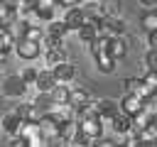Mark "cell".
I'll use <instances>...</instances> for the list:
<instances>
[{"mask_svg":"<svg viewBox=\"0 0 157 147\" xmlns=\"http://www.w3.org/2000/svg\"><path fill=\"white\" fill-rule=\"evenodd\" d=\"M78 127H81V135L91 140V145H96L103 137V118L101 115H91V118L78 120Z\"/></svg>","mask_w":157,"mask_h":147,"instance_id":"1","label":"cell"},{"mask_svg":"<svg viewBox=\"0 0 157 147\" xmlns=\"http://www.w3.org/2000/svg\"><path fill=\"white\" fill-rule=\"evenodd\" d=\"M39 49H42V42L29 39V37H17V44H15L17 56H22V59L32 61V59H37V56H39Z\"/></svg>","mask_w":157,"mask_h":147,"instance_id":"2","label":"cell"},{"mask_svg":"<svg viewBox=\"0 0 157 147\" xmlns=\"http://www.w3.org/2000/svg\"><path fill=\"white\" fill-rule=\"evenodd\" d=\"M27 86H29V83L22 78V74H17V76H7L5 83H2V93L10 96V98H22L25 91H27Z\"/></svg>","mask_w":157,"mask_h":147,"instance_id":"3","label":"cell"},{"mask_svg":"<svg viewBox=\"0 0 157 147\" xmlns=\"http://www.w3.org/2000/svg\"><path fill=\"white\" fill-rule=\"evenodd\" d=\"M64 20H66V24H69V29H71V32H78V29H81V24H86V22H88V17H86V12H83V7H81V5H76V7H66Z\"/></svg>","mask_w":157,"mask_h":147,"instance_id":"4","label":"cell"},{"mask_svg":"<svg viewBox=\"0 0 157 147\" xmlns=\"http://www.w3.org/2000/svg\"><path fill=\"white\" fill-rule=\"evenodd\" d=\"M123 86H125V93H137V96H142V98L155 96V91H152V88H147V83H145V78H142V76L125 78V81H123Z\"/></svg>","mask_w":157,"mask_h":147,"instance_id":"5","label":"cell"},{"mask_svg":"<svg viewBox=\"0 0 157 147\" xmlns=\"http://www.w3.org/2000/svg\"><path fill=\"white\" fill-rule=\"evenodd\" d=\"M96 108H98V115L103 118V123H110V120L120 113V103L113 100V98H101V100H96Z\"/></svg>","mask_w":157,"mask_h":147,"instance_id":"6","label":"cell"},{"mask_svg":"<svg viewBox=\"0 0 157 147\" xmlns=\"http://www.w3.org/2000/svg\"><path fill=\"white\" fill-rule=\"evenodd\" d=\"M142 108H145V98L137 93H125L120 100V110H125L128 115H137Z\"/></svg>","mask_w":157,"mask_h":147,"instance_id":"7","label":"cell"},{"mask_svg":"<svg viewBox=\"0 0 157 147\" xmlns=\"http://www.w3.org/2000/svg\"><path fill=\"white\" fill-rule=\"evenodd\" d=\"M15 44H17V37L12 34V29H10V27H0V59H2V61H5L7 54L15 49Z\"/></svg>","mask_w":157,"mask_h":147,"instance_id":"8","label":"cell"},{"mask_svg":"<svg viewBox=\"0 0 157 147\" xmlns=\"http://www.w3.org/2000/svg\"><path fill=\"white\" fill-rule=\"evenodd\" d=\"M56 83H59V78H56L54 69L49 66V69H42V71H39V78H37L34 88H37V91H52Z\"/></svg>","mask_w":157,"mask_h":147,"instance_id":"9","label":"cell"},{"mask_svg":"<svg viewBox=\"0 0 157 147\" xmlns=\"http://www.w3.org/2000/svg\"><path fill=\"white\" fill-rule=\"evenodd\" d=\"M22 123H25V120H22L17 113H5V115H2V130H5L10 137L22 132Z\"/></svg>","mask_w":157,"mask_h":147,"instance_id":"10","label":"cell"},{"mask_svg":"<svg viewBox=\"0 0 157 147\" xmlns=\"http://www.w3.org/2000/svg\"><path fill=\"white\" fill-rule=\"evenodd\" d=\"M110 125H113V130H115L118 135H128V132H132V115H128L125 110H120V113L110 120Z\"/></svg>","mask_w":157,"mask_h":147,"instance_id":"11","label":"cell"},{"mask_svg":"<svg viewBox=\"0 0 157 147\" xmlns=\"http://www.w3.org/2000/svg\"><path fill=\"white\" fill-rule=\"evenodd\" d=\"M86 17L91 22H103L105 20V12H103V2H96V0H88V2H81Z\"/></svg>","mask_w":157,"mask_h":147,"instance_id":"12","label":"cell"},{"mask_svg":"<svg viewBox=\"0 0 157 147\" xmlns=\"http://www.w3.org/2000/svg\"><path fill=\"white\" fill-rule=\"evenodd\" d=\"M54 74H56V78H59L61 83H71V81L76 78V69H74V64H69V61L56 64V66H54Z\"/></svg>","mask_w":157,"mask_h":147,"instance_id":"13","label":"cell"},{"mask_svg":"<svg viewBox=\"0 0 157 147\" xmlns=\"http://www.w3.org/2000/svg\"><path fill=\"white\" fill-rule=\"evenodd\" d=\"M108 51H110L115 59H123V56L128 54V42L123 39V34L110 37V42H108Z\"/></svg>","mask_w":157,"mask_h":147,"instance_id":"14","label":"cell"},{"mask_svg":"<svg viewBox=\"0 0 157 147\" xmlns=\"http://www.w3.org/2000/svg\"><path fill=\"white\" fill-rule=\"evenodd\" d=\"M76 34H78V39H81L83 44H91V42L98 37V22H91V20H88L86 24H81V29H78Z\"/></svg>","mask_w":157,"mask_h":147,"instance_id":"15","label":"cell"},{"mask_svg":"<svg viewBox=\"0 0 157 147\" xmlns=\"http://www.w3.org/2000/svg\"><path fill=\"white\" fill-rule=\"evenodd\" d=\"M115 64H118V59H115L110 51L96 56V66H98V71H103V74H113V71H115Z\"/></svg>","mask_w":157,"mask_h":147,"instance_id":"16","label":"cell"},{"mask_svg":"<svg viewBox=\"0 0 157 147\" xmlns=\"http://www.w3.org/2000/svg\"><path fill=\"white\" fill-rule=\"evenodd\" d=\"M150 123H152V113H150L147 108H142L137 115H132V132L137 135V132H140V130H145Z\"/></svg>","mask_w":157,"mask_h":147,"instance_id":"17","label":"cell"},{"mask_svg":"<svg viewBox=\"0 0 157 147\" xmlns=\"http://www.w3.org/2000/svg\"><path fill=\"white\" fill-rule=\"evenodd\" d=\"M137 140H140V145H157V123L152 120L145 130H140Z\"/></svg>","mask_w":157,"mask_h":147,"instance_id":"18","label":"cell"},{"mask_svg":"<svg viewBox=\"0 0 157 147\" xmlns=\"http://www.w3.org/2000/svg\"><path fill=\"white\" fill-rule=\"evenodd\" d=\"M44 61H47V66H56V64H61V61H66V51H64V47H56V49H47V54H44Z\"/></svg>","mask_w":157,"mask_h":147,"instance_id":"19","label":"cell"},{"mask_svg":"<svg viewBox=\"0 0 157 147\" xmlns=\"http://www.w3.org/2000/svg\"><path fill=\"white\" fill-rule=\"evenodd\" d=\"M52 96H54V103H71V88L61 81L52 88Z\"/></svg>","mask_w":157,"mask_h":147,"instance_id":"20","label":"cell"},{"mask_svg":"<svg viewBox=\"0 0 157 147\" xmlns=\"http://www.w3.org/2000/svg\"><path fill=\"white\" fill-rule=\"evenodd\" d=\"M47 24H49V29H47V34H54V37H66V34L71 32L64 17H61V20H52V22H47Z\"/></svg>","mask_w":157,"mask_h":147,"instance_id":"21","label":"cell"},{"mask_svg":"<svg viewBox=\"0 0 157 147\" xmlns=\"http://www.w3.org/2000/svg\"><path fill=\"white\" fill-rule=\"evenodd\" d=\"M108 42H110V37H96L91 44H88V49H91V56L96 59V56H101V54H105L108 51Z\"/></svg>","mask_w":157,"mask_h":147,"instance_id":"22","label":"cell"},{"mask_svg":"<svg viewBox=\"0 0 157 147\" xmlns=\"http://www.w3.org/2000/svg\"><path fill=\"white\" fill-rule=\"evenodd\" d=\"M140 24H142V29H145V32H152V29H157V7H152V10L142 12V17H140Z\"/></svg>","mask_w":157,"mask_h":147,"instance_id":"23","label":"cell"},{"mask_svg":"<svg viewBox=\"0 0 157 147\" xmlns=\"http://www.w3.org/2000/svg\"><path fill=\"white\" fill-rule=\"evenodd\" d=\"M71 103L78 108V105H86V103H91V93L86 91V88H81V86H76V88H71Z\"/></svg>","mask_w":157,"mask_h":147,"instance_id":"24","label":"cell"},{"mask_svg":"<svg viewBox=\"0 0 157 147\" xmlns=\"http://www.w3.org/2000/svg\"><path fill=\"white\" fill-rule=\"evenodd\" d=\"M103 12H105V17H120L123 2L120 0H103Z\"/></svg>","mask_w":157,"mask_h":147,"instance_id":"25","label":"cell"},{"mask_svg":"<svg viewBox=\"0 0 157 147\" xmlns=\"http://www.w3.org/2000/svg\"><path fill=\"white\" fill-rule=\"evenodd\" d=\"M37 12H39L42 22H52V20H56V17H54L56 5H47V2H42V5H37Z\"/></svg>","mask_w":157,"mask_h":147,"instance_id":"26","label":"cell"},{"mask_svg":"<svg viewBox=\"0 0 157 147\" xmlns=\"http://www.w3.org/2000/svg\"><path fill=\"white\" fill-rule=\"evenodd\" d=\"M42 44H44L47 49H56V47H61V44H64V37H54V34H47V37L42 39Z\"/></svg>","mask_w":157,"mask_h":147,"instance_id":"27","label":"cell"},{"mask_svg":"<svg viewBox=\"0 0 157 147\" xmlns=\"http://www.w3.org/2000/svg\"><path fill=\"white\" fill-rule=\"evenodd\" d=\"M142 78H145V83H147V88H152V91L157 93V71H155V69H147Z\"/></svg>","mask_w":157,"mask_h":147,"instance_id":"28","label":"cell"},{"mask_svg":"<svg viewBox=\"0 0 157 147\" xmlns=\"http://www.w3.org/2000/svg\"><path fill=\"white\" fill-rule=\"evenodd\" d=\"M22 78H25L29 86H34V83H37V78H39V71L29 66V69H25V71H22Z\"/></svg>","mask_w":157,"mask_h":147,"instance_id":"29","label":"cell"},{"mask_svg":"<svg viewBox=\"0 0 157 147\" xmlns=\"http://www.w3.org/2000/svg\"><path fill=\"white\" fill-rule=\"evenodd\" d=\"M145 64H147V69H155V71H157V49H150V51H147Z\"/></svg>","mask_w":157,"mask_h":147,"instance_id":"30","label":"cell"},{"mask_svg":"<svg viewBox=\"0 0 157 147\" xmlns=\"http://www.w3.org/2000/svg\"><path fill=\"white\" fill-rule=\"evenodd\" d=\"M27 110H29V103H20V105H15V110H12V113H17L22 120H27Z\"/></svg>","mask_w":157,"mask_h":147,"instance_id":"31","label":"cell"},{"mask_svg":"<svg viewBox=\"0 0 157 147\" xmlns=\"http://www.w3.org/2000/svg\"><path fill=\"white\" fill-rule=\"evenodd\" d=\"M147 44H150V49H157V29L147 32Z\"/></svg>","mask_w":157,"mask_h":147,"instance_id":"32","label":"cell"},{"mask_svg":"<svg viewBox=\"0 0 157 147\" xmlns=\"http://www.w3.org/2000/svg\"><path fill=\"white\" fill-rule=\"evenodd\" d=\"M83 0H59V7H76V5H81Z\"/></svg>","mask_w":157,"mask_h":147,"instance_id":"33","label":"cell"},{"mask_svg":"<svg viewBox=\"0 0 157 147\" xmlns=\"http://www.w3.org/2000/svg\"><path fill=\"white\" fill-rule=\"evenodd\" d=\"M142 5H147V7H157V0H140Z\"/></svg>","mask_w":157,"mask_h":147,"instance_id":"34","label":"cell"},{"mask_svg":"<svg viewBox=\"0 0 157 147\" xmlns=\"http://www.w3.org/2000/svg\"><path fill=\"white\" fill-rule=\"evenodd\" d=\"M152 120H155V123H157V113H155V115H152Z\"/></svg>","mask_w":157,"mask_h":147,"instance_id":"35","label":"cell"}]
</instances>
